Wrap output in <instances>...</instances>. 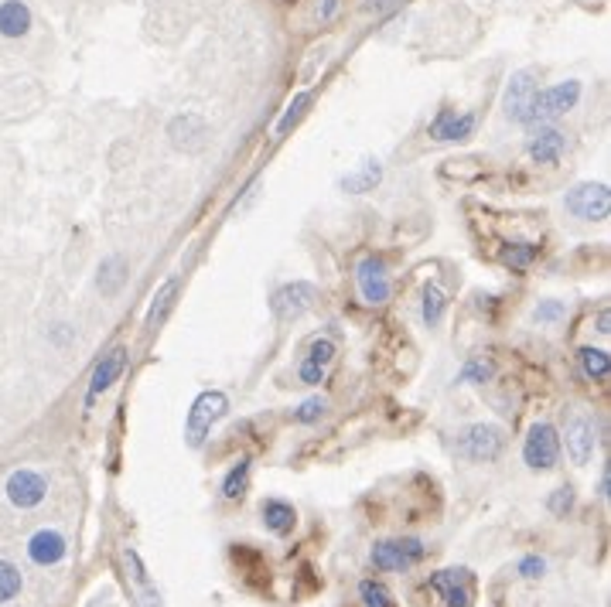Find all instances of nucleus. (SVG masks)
Instances as JSON below:
<instances>
[{
  "mask_svg": "<svg viewBox=\"0 0 611 607\" xmlns=\"http://www.w3.org/2000/svg\"><path fill=\"white\" fill-rule=\"evenodd\" d=\"M229 410V396L222 389H205L199 393V399L192 403V410H188V420H185V440L192 451H199L205 437L212 434V426L226 416Z\"/></svg>",
  "mask_w": 611,
  "mask_h": 607,
  "instance_id": "obj_1",
  "label": "nucleus"
},
{
  "mask_svg": "<svg viewBox=\"0 0 611 607\" xmlns=\"http://www.w3.org/2000/svg\"><path fill=\"white\" fill-rule=\"evenodd\" d=\"M577 99H581V83H577V79H567V83H560V85H550V89H543V93L533 96V103H529V113H527L523 123H529V127H547V123L560 120L567 110H574V106H577Z\"/></svg>",
  "mask_w": 611,
  "mask_h": 607,
  "instance_id": "obj_2",
  "label": "nucleus"
},
{
  "mask_svg": "<svg viewBox=\"0 0 611 607\" xmlns=\"http://www.w3.org/2000/svg\"><path fill=\"white\" fill-rule=\"evenodd\" d=\"M567 212L584 219V222H601V219H608L611 212V191L608 184L601 181H587V184H577L574 191H567Z\"/></svg>",
  "mask_w": 611,
  "mask_h": 607,
  "instance_id": "obj_3",
  "label": "nucleus"
},
{
  "mask_svg": "<svg viewBox=\"0 0 611 607\" xmlns=\"http://www.w3.org/2000/svg\"><path fill=\"white\" fill-rule=\"evenodd\" d=\"M430 593L441 601V607H471L475 601V577L471 570H441L430 577Z\"/></svg>",
  "mask_w": 611,
  "mask_h": 607,
  "instance_id": "obj_4",
  "label": "nucleus"
},
{
  "mask_svg": "<svg viewBox=\"0 0 611 607\" xmlns=\"http://www.w3.org/2000/svg\"><path fill=\"white\" fill-rule=\"evenodd\" d=\"M314 300H318V290H314V283L308 280H294L281 287L271 300V311L277 321H298L301 314H308L314 308Z\"/></svg>",
  "mask_w": 611,
  "mask_h": 607,
  "instance_id": "obj_5",
  "label": "nucleus"
},
{
  "mask_svg": "<svg viewBox=\"0 0 611 607\" xmlns=\"http://www.w3.org/2000/svg\"><path fill=\"white\" fill-rule=\"evenodd\" d=\"M537 93H540V89H537V72L533 69L516 72L509 79V85H506V93H502V113H506V120L523 123L529 113V103H533Z\"/></svg>",
  "mask_w": 611,
  "mask_h": 607,
  "instance_id": "obj_6",
  "label": "nucleus"
},
{
  "mask_svg": "<svg viewBox=\"0 0 611 607\" xmlns=\"http://www.w3.org/2000/svg\"><path fill=\"white\" fill-rule=\"evenodd\" d=\"M424 560V543L417 539H386L372 546V566L376 570H407Z\"/></svg>",
  "mask_w": 611,
  "mask_h": 607,
  "instance_id": "obj_7",
  "label": "nucleus"
},
{
  "mask_svg": "<svg viewBox=\"0 0 611 607\" xmlns=\"http://www.w3.org/2000/svg\"><path fill=\"white\" fill-rule=\"evenodd\" d=\"M523 457L533 471H547V467L557 465L560 457V440H557V430L550 424H537L529 426L527 444H523Z\"/></svg>",
  "mask_w": 611,
  "mask_h": 607,
  "instance_id": "obj_8",
  "label": "nucleus"
},
{
  "mask_svg": "<svg viewBox=\"0 0 611 607\" xmlns=\"http://www.w3.org/2000/svg\"><path fill=\"white\" fill-rule=\"evenodd\" d=\"M502 444H506V437H502V430L492 424L468 426V430L461 434V440H458L461 454L471 457V461H496L498 454H502Z\"/></svg>",
  "mask_w": 611,
  "mask_h": 607,
  "instance_id": "obj_9",
  "label": "nucleus"
},
{
  "mask_svg": "<svg viewBox=\"0 0 611 607\" xmlns=\"http://www.w3.org/2000/svg\"><path fill=\"white\" fill-rule=\"evenodd\" d=\"M356 283L366 304H383V300H389V273H386V267L376 256H366L356 267Z\"/></svg>",
  "mask_w": 611,
  "mask_h": 607,
  "instance_id": "obj_10",
  "label": "nucleus"
},
{
  "mask_svg": "<svg viewBox=\"0 0 611 607\" xmlns=\"http://www.w3.org/2000/svg\"><path fill=\"white\" fill-rule=\"evenodd\" d=\"M335 355H339V348H335L331 338L311 341V348H308L304 362H301V382H304V386L325 382V376L331 372V366H335Z\"/></svg>",
  "mask_w": 611,
  "mask_h": 607,
  "instance_id": "obj_11",
  "label": "nucleus"
},
{
  "mask_svg": "<svg viewBox=\"0 0 611 607\" xmlns=\"http://www.w3.org/2000/svg\"><path fill=\"white\" fill-rule=\"evenodd\" d=\"M168 137L178 151H202L205 141H209V127H205L202 116L185 113V116H174V120H171Z\"/></svg>",
  "mask_w": 611,
  "mask_h": 607,
  "instance_id": "obj_12",
  "label": "nucleus"
},
{
  "mask_svg": "<svg viewBox=\"0 0 611 607\" xmlns=\"http://www.w3.org/2000/svg\"><path fill=\"white\" fill-rule=\"evenodd\" d=\"M44 492L48 488H44L42 475H34V471H15L7 478V498L15 502L17 509H34L44 498Z\"/></svg>",
  "mask_w": 611,
  "mask_h": 607,
  "instance_id": "obj_13",
  "label": "nucleus"
},
{
  "mask_svg": "<svg viewBox=\"0 0 611 607\" xmlns=\"http://www.w3.org/2000/svg\"><path fill=\"white\" fill-rule=\"evenodd\" d=\"M595 444H597L595 420L574 416V420L567 424V451H570V457H574V465H587L591 454H595Z\"/></svg>",
  "mask_w": 611,
  "mask_h": 607,
  "instance_id": "obj_14",
  "label": "nucleus"
},
{
  "mask_svg": "<svg viewBox=\"0 0 611 607\" xmlns=\"http://www.w3.org/2000/svg\"><path fill=\"white\" fill-rule=\"evenodd\" d=\"M123 362H127V352L123 348H113V352L103 355V362L93 368V379H89V403L96 399L100 393H106L116 379H120V372H123Z\"/></svg>",
  "mask_w": 611,
  "mask_h": 607,
  "instance_id": "obj_15",
  "label": "nucleus"
},
{
  "mask_svg": "<svg viewBox=\"0 0 611 607\" xmlns=\"http://www.w3.org/2000/svg\"><path fill=\"white\" fill-rule=\"evenodd\" d=\"M564 147H567L564 133L547 123V127H540L537 133H533V141H529V157H533L537 164H554V161H560Z\"/></svg>",
  "mask_w": 611,
  "mask_h": 607,
  "instance_id": "obj_16",
  "label": "nucleus"
},
{
  "mask_svg": "<svg viewBox=\"0 0 611 607\" xmlns=\"http://www.w3.org/2000/svg\"><path fill=\"white\" fill-rule=\"evenodd\" d=\"M471 130H475V116L471 113L458 116L455 110H441L434 116V123H430V137H438V141H465V137H471Z\"/></svg>",
  "mask_w": 611,
  "mask_h": 607,
  "instance_id": "obj_17",
  "label": "nucleus"
},
{
  "mask_svg": "<svg viewBox=\"0 0 611 607\" xmlns=\"http://www.w3.org/2000/svg\"><path fill=\"white\" fill-rule=\"evenodd\" d=\"M28 556L34 560L38 566H52L58 563L62 556H65V539L52 533V529H42V533H34L28 543Z\"/></svg>",
  "mask_w": 611,
  "mask_h": 607,
  "instance_id": "obj_18",
  "label": "nucleus"
},
{
  "mask_svg": "<svg viewBox=\"0 0 611 607\" xmlns=\"http://www.w3.org/2000/svg\"><path fill=\"white\" fill-rule=\"evenodd\" d=\"M31 28V11L25 0H4L0 4V34L4 38H21Z\"/></svg>",
  "mask_w": 611,
  "mask_h": 607,
  "instance_id": "obj_19",
  "label": "nucleus"
},
{
  "mask_svg": "<svg viewBox=\"0 0 611 607\" xmlns=\"http://www.w3.org/2000/svg\"><path fill=\"white\" fill-rule=\"evenodd\" d=\"M379 178H383V164L370 157V161H362L352 174H345L339 184L345 188V191H352V195H366V191H372V188L379 184Z\"/></svg>",
  "mask_w": 611,
  "mask_h": 607,
  "instance_id": "obj_20",
  "label": "nucleus"
},
{
  "mask_svg": "<svg viewBox=\"0 0 611 607\" xmlns=\"http://www.w3.org/2000/svg\"><path fill=\"white\" fill-rule=\"evenodd\" d=\"M294 509L281 502V498H271V502H263V525L271 529L273 536H287L291 529H294Z\"/></svg>",
  "mask_w": 611,
  "mask_h": 607,
  "instance_id": "obj_21",
  "label": "nucleus"
},
{
  "mask_svg": "<svg viewBox=\"0 0 611 607\" xmlns=\"http://www.w3.org/2000/svg\"><path fill=\"white\" fill-rule=\"evenodd\" d=\"M174 294H178V277H171V280L161 283V290L154 294V304H151V311L143 318V325L154 331L161 321H164V314L171 311V304H174Z\"/></svg>",
  "mask_w": 611,
  "mask_h": 607,
  "instance_id": "obj_22",
  "label": "nucleus"
},
{
  "mask_svg": "<svg viewBox=\"0 0 611 607\" xmlns=\"http://www.w3.org/2000/svg\"><path fill=\"white\" fill-rule=\"evenodd\" d=\"M123 560H127L130 577H133V583H137V591L143 593V604H147V607H161V597H157V591L151 587V577H147V570H143L141 556H137V553L127 546V550H123Z\"/></svg>",
  "mask_w": 611,
  "mask_h": 607,
  "instance_id": "obj_23",
  "label": "nucleus"
},
{
  "mask_svg": "<svg viewBox=\"0 0 611 607\" xmlns=\"http://www.w3.org/2000/svg\"><path fill=\"white\" fill-rule=\"evenodd\" d=\"M581 372L587 376V379L595 382H605L611 376V358L605 348H581Z\"/></svg>",
  "mask_w": 611,
  "mask_h": 607,
  "instance_id": "obj_24",
  "label": "nucleus"
},
{
  "mask_svg": "<svg viewBox=\"0 0 611 607\" xmlns=\"http://www.w3.org/2000/svg\"><path fill=\"white\" fill-rule=\"evenodd\" d=\"M444 308H448V297H444L441 283H427L424 287V325L427 328L441 325Z\"/></svg>",
  "mask_w": 611,
  "mask_h": 607,
  "instance_id": "obj_25",
  "label": "nucleus"
},
{
  "mask_svg": "<svg viewBox=\"0 0 611 607\" xmlns=\"http://www.w3.org/2000/svg\"><path fill=\"white\" fill-rule=\"evenodd\" d=\"M127 263H123V256H110L106 263L100 267V287H103V294H116L120 290V283L127 280Z\"/></svg>",
  "mask_w": 611,
  "mask_h": 607,
  "instance_id": "obj_26",
  "label": "nucleus"
},
{
  "mask_svg": "<svg viewBox=\"0 0 611 607\" xmlns=\"http://www.w3.org/2000/svg\"><path fill=\"white\" fill-rule=\"evenodd\" d=\"M308 106H311V93H298V96L291 99L287 113L281 116V120H277V137H284L287 130L294 127V123H298L301 116H304V110H308Z\"/></svg>",
  "mask_w": 611,
  "mask_h": 607,
  "instance_id": "obj_27",
  "label": "nucleus"
},
{
  "mask_svg": "<svg viewBox=\"0 0 611 607\" xmlns=\"http://www.w3.org/2000/svg\"><path fill=\"white\" fill-rule=\"evenodd\" d=\"M246 478H250V461H240V465L226 475V481H222V498L236 502L242 494V488H246Z\"/></svg>",
  "mask_w": 611,
  "mask_h": 607,
  "instance_id": "obj_28",
  "label": "nucleus"
},
{
  "mask_svg": "<svg viewBox=\"0 0 611 607\" xmlns=\"http://www.w3.org/2000/svg\"><path fill=\"white\" fill-rule=\"evenodd\" d=\"M359 593H362V601H366V607H397V601H393V593L386 591L383 583H376V580H366V583L359 587Z\"/></svg>",
  "mask_w": 611,
  "mask_h": 607,
  "instance_id": "obj_29",
  "label": "nucleus"
},
{
  "mask_svg": "<svg viewBox=\"0 0 611 607\" xmlns=\"http://www.w3.org/2000/svg\"><path fill=\"white\" fill-rule=\"evenodd\" d=\"M17 591H21V573H17V566L7 563V560H0V604L11 601V597H17Z\"/></svg>",
  "mask_w": 611,
  "mask_h": 607,
  "instance_id": "obj_30",
  "label": "nucleus"
},
{
  "mask_svg": "<svg viewBox=\"0 0 611 607\" xmlns=\"http://www.w3.org/2000/svg\"><path fill=\"white\" fill-rule=\"evenodd\" d=\"M533 256H537V246H509V250H502V263L512 269H527Z\"/></svg>",
  "mask_w": 611,
  "mask_h": 607,
  "instance_id": "obj_31",
  "label": "nucleus"
},
{
  "mask_svg": "<svg viewBox=\"0 0 611 607\" xmlns=\"http://www.w3.org/2000/svg\"><path fill=\"white\" fill-rule=\"evenodd\" d=\"M325 410H328V403L321 399V396H314V399H308V403H301V410L294 413V420H298V424H314Z\"/></svg>",
  "mask_w": 611,
  "mask_h": 607,
  "instance_id": "obj_32",
  "label": "nucleus"
},
{
  "mask_svg": "<svg viewBox=\"0 0 611 607\" xmlns=\"http://www.w3.org/2000/svg\"><path fill=\"white\" fill-rule=\"evenodd\" d=\"M492 376V366L488 362H482V358H475V362H468L465 366V372H461V382H485Z\"/></svg>",
  "mask_w": 611,
  "mask_h": 607,
  "instance_id": "obj_33",
  "label": "nucleus"
},
{
  "mask_svg": "<svg viewBox=\"0 0 611 607\" xmlns=\"http://www.w3.org/2000/svg\"><path fill=\"white\" fill-rule=\"evenodd\" d=\"M543 570H547V563H543L540 556H527V560L519 563V573H523V577H529V580L543 577Z\"/></svg>",
  "mask_w": 611,
  "mask_h": 607,
  "instance_id": "obj_34",
  "label": "nucleus"
},
{
  "mask_svg": "<svg viewBox=\"0 0 611 607\" xmlns=\"http://www.w3.org/2000/svg\"><path fill=\"white\" fill-rule=\"evenodd\" d=\"M574 505V494L567 492V488H560V492H554V498H550V512L554 515H564V512Z\"/></svg>",
  "mask_w": 611,
  "mask_h": 607,
  "instance_id": "obj_35",
  "label": "nucleus"
},
{
  "mask_svg": "<svg viewBox=\"0 0 611 607\" xmlns=\"http://www.w3.org/2000/svg\"><path fill=\"white\" fill-rule=\"evenodd\" d=\"M560 314H564V304H557V300H550V304H540V308H537V318H540V321H557Z\"/></svg>",
  "mask_w": 611,
  "mask_h": 607,
  "instance_id": "obj_36",
  "label": "nucleus"
},
{
  "mask_svg": "<svg viewBox=\"0 0 611 607\" xmlns=\"http://www.w3.org/2000/svg\"><path fill=\"white\" fill-rule=\"evenodd\" d=\"M399 0H366V11L372 15H386V11H393Z\"/></svg>",
  "mask_w": 611,
  "mask_h": 607,
  "instance_id": "obj_37",
  "label": "nucleus"
},
{
  "mask_svg": "<svg viewBox=\"0 0 611 607\" xmlns=\"http://www.w3.org/2000/svg\"><path fill=\"white\" fill-rule=\"evenodd\" d=\"M335 11H339V0H325V7H321L318 15H321V21H331V17H335Z\"/></svg>",
  "mask_w": 611,
  "mask_h": 607,
  "instance_id": "obj_38",
  "label": "nucleus"
},
{
  "mask_svg": "<svg viewBox=\"0 0 611 607\" xmlns=\"http://www.w3.org/2000/svg\"><path fill=\"white\" fill-rule=\"evenodd\" d=\"M611 318H608V311H601V318H597V331H601V335H611Z\"/></svg>",
  "mask_w": 611,
  "mask_h": 607,
  "instance_id": "obj_39",
  "label": "nucleus"
}]
</instances>
